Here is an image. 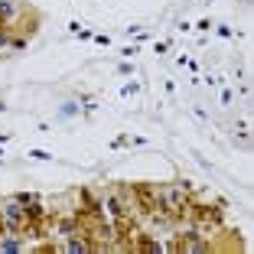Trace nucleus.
I'll return each mask as SVG.
<instances>
[{"label": "nucleus", "mask_w": 254, "mask_h": 254, "mask_svg": "<svg viewBox=\"0 0 254 254\" xmlns=\"http://www.w3.org/2000/svg\"><path fill=\"white\" fill-rule=\"evenodd\" d=\"M160 199H163L166 212H183L186 209V192L180 186H170V189H160Z\"/></svg>", "instance_id": "obj_1"}, {"label": "nucleus", "mask_w": 254, "mask_h": 254, "mask_svg": "<svg viewBox=\"0 0 254 254\" xmlns=\"http://www.w3.org/2000/svg\"><path fill=\"white\" fill-rule=\"evenodd\" d=\"M0 16H3V20H10V16H16V7L10 3V0H0Z\"/></svg>", "instance_id": "obj_2"}, {"label": "nucleus", "mask_w": 254, "mask_h": 254, "mask_svg": "<svg viewBox=\"0 0 254 254\" xmlns=\"http://www.w3.org/2000/svg\"><path fill=\"white\" fill-rule=\"evenodd\" d=\"M88 241H82V238H72V241H68V245H65V251H88Z\"/></svg>", "instance_id": "obj_3"}, {"label": "nucleus", "mask_w": 254, "mask_h": 254, "mask_svg": "<svg viewBox=\"0 0 254 254\" xmlns=\"http://www.w3.org/2000/svg\"><path fill=\"white\" fill-rule=\"evenodd\" d=\"M0 248H3V251H20V241H13V238H7V241H0Z\"/></svg>", "instance_id": "obj_4"}, {"label": "nucleus", "mask_w": 254, "mask_h": 254, "mask_svg": "<svg viewBox=\"0 0 254 254\" xmlns=\"http://www.w3.org/2000/svg\"><path fill=\"white\" fill-rule=\"evenodd\" d=\"M7 43H10V39H7V33L0 30V46H7Z\"/></svg>", "instance_id": "obj_5"}]
</instances>
